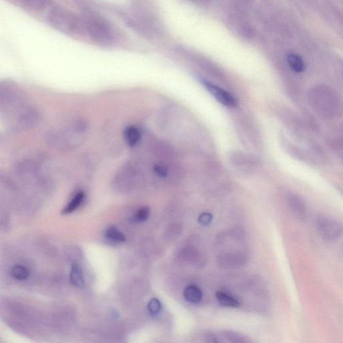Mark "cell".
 <instances>
[{
    "instance_id": "6da1fadb",
    "label": "cell",
    "mask_w": 343,
    "mask_h": 343,
    "mask_svg": "<svg viewBox=\"0 0 343 343\" xmlns=\"http://www.w3.org/2000/svg\"><path fill=\"white\" fill-rule=\"evenodd\" d=\"M84 123L79 121L66 130L49 131L45 136L48 146L58 151H67L74 148L85 133Z\"/></svg>"
},
{
    "instance_id": "7a4b0ae2",
    "label": "cell",
    "mask_w": 343,
    "mask_h": 343,
    "mask_svg": "<svg viewBox=\"0 0 343 343\" xmlns=\"http://www.w3.org/2000/svg\"><path fill=\"white\" fill-rule=\"evenodd\" d=\"M49 23L54 28L65 33H75L81 24L77 18L70 12L61 8H54L48 16Z\"/></svg>"
},
{
    "instance_id": "3957f363",
    "label": "cell",
    "mask_w": 343,
    "mask_h": 343,
    "mask_svg": "<svg viewBox=\"0 0 343 343\" xmlns=\"http://www.w3.org/2000/svg\"><path fill=\"white\" fill-rule=\"evenodd\" d=\"M249 256L246 252L238 251L223 252L217 255L218 266L223 269L235 270L243 268L248 264Z\"/></svg>"
},
{
    "instance_id": "277c9868",
    "label": "cell",
    "mask_w": 343,
    "mask_h": 343,
    "mask_svg": "<svg viewBox=\"0 0 343 343\" xmlns=\"http://www.w3.org/2000/svg\"><path fill=\"white\" fill-rule=\"evenodd\" d=\"M16 126L21 130L34 128L41 122L42 115L40 111L33 107H24L16 113Z\"/></svg>"
},
{
    "instance_id": "5b68a950",
    "label": "cell",
    "mask_w": 343,
    "mask_h": 343,
    "mask_svg": "<svg viewBox=\"0 0 343 343\" xmlns=\"http://www.w3.org/2000/svg\"><path fill=\"white\" fill-rule=\"evenodd\" d=\"M317 228L321 237L326 240H335L342 233L343 229L341 223L328 217H319L317 221Z\"/></svg>"
},
{
    "instance_id": "8992f818",
    "label": "cell",
    "mask_w": 343,
    "mask_h": 343,
    "mask_svg": "<svg viewBox=\"0 0 343 343\" xmlns=\"http://www.w3.org/2000/svg\"><path fill=\"white\" fill-rule=\"evenodd\" d=\"M201 83L210 93V95L224 106L228 107V108H234L237 105L235 98L227 91L214 85L213 83H210L209 81H206V80H201Z\"/></svg>"
},
{
    "instance_id": "52a82bcc",
    "label": "cell",
    "mask_w": 343,
    "mask_h": 343,
    "mask_svg": "<svg viewBox=\"0 0 343 343\" xmlns=\"http://www.w3.org/2000/svg\"><path fill=\"white\" fill-rule=\"evenodd\" d=\"M87 28L92 37L103 43H110L112 34L105 23L97 19H91L87 21Z\"/></svg>"
},
{
    "instance_id": "ba28073f",
    "label": "cell",
    "mask_w": 343,
    "mask_h": 343,
    "mask_svg": "<svg viewBox=\"0 0 343 343\" xmlns=\"http://www.w3.org/2000/svg\"><path fill=\"white\" fill-rule=\"evenodd\" d=\"M288 203L292 213L297 219L304 221L307 216V209L304 201L297 195H290L288 197Z\"/></svg>"
},
{
    "instance_id": "9c48e42d",
    "label": "cell",
    "mask_w": 343,
    "mask_h": 343,
    "mask_svg": "<svg viewBox=\"0 0 343 343\" xmlns=\"http://www.w3.org/2000/svg\"><path fill=\"white\" fill-rule=\"evenodd\" d=\"M16 4L29 10H44L50 4V0H12Z\"/></svg>"
},
{
    "instance_id": "30bf717a",
    "label": "cell",
    "mask_w": 343,
    "mask_h": 343,
    "mask_svg": "<svg viewBox=\"0 0 343 343\" xmlns=\"http://www.w3.org/2000/svg\"><path fill=\"white\" fill-rule=\"evenodd\" d=\"M217 336L219 341L221 338L224 339L227 342L229 343H246L250 342V339L246 336L237 333V332L233 331V330H224V331L221 332L220 336Z\"/></svg>"
},
{
    "instance_id": "8fae6325",
    "label": "cell",
    "mask_w": 343,
    "mask_h": 343,
    "mask_svg": "<svg viewBox=\"0 0 343 343\" xmlns=\"http://www.w3.org/2000/svg\"><path fill=\"white\" fill-rule=\"evenodd\" d=\"M185 300L192 304H199L203 298L201 290L196 286H188L185 288L183 293Z\"/></svg>"
},
{
    "instance_id": "7c38bea8",
    "label": "cell",
    "mask_w": 343,
    "mask_h": 343,
    "mask_svg": "<svg viewBox=\"0 0 343 343\" xmlns=\"http://www.w3.org/2000/svg\"><path fill=\"white\" fill-rule=\"evenodd\" d=\"M216 297L219 304L225 307L235 308L240 306L238 300L227 292L218 291L216 293Z\"/></svg>"
},
{
    "instance_id": "4fadbf2b",
    "label": "cell",
    "mask_w": 343,
    "mask_h": 343,
    "mask_svg": "<svg viewBox=\"0 0 343 343\" xmlns=\"http://www.w3.org/2000/svg\"><path fill=\"white\" fill-rule=\"evenodd\" d=\"M141 132L136 126H129L124 131V137L126 142L130 146H135L141 139Z\"/></svg>"
},
{
    "instance_id": "5bb4252c",
    "label": "cell",
    "mask_w": 343,
    "mask_h": 343,
    "mask_svg": "<svg viewBox=\"0 0 343 343\" xmlns=\"http://www.w3.org/2000/svg\"><path fill=\"white\" fill-rule=\"evenodd\" d=\"M70 282L74 286L78 288H82L85 285L84 276L81 267L77 264H74L72 266L70 273Z\"/></svg>"
},
{
    "instance_id": "9a60e30c",
    "label": "cell",
    "mask_w": 343,
    "mask_h": 343,
    "mask_svg": "<svg viewBox=\"0 0 343 343\" xmlns=\"http://www.w3.org/2000/svg\"><path fill=\"white\" fill-rule=\"evenodd\" d=\"M287 62L294 71L296 72H302L305 69L304 62L302 57L297 54L290 53L287 55Z\"/></svg>"
},
{
    "instance_id": "2e32d148",
    "label": "cell",
    "mask_w": 343,
    "mask_h": 343,
    "mask_svg": "<svg viewBox=\"0 0 343 343\" xmlns=\"http://www.w3.org/2000/svg\"><path fill=\"white\" fill-rule=\"evenodd\" d=\"M85 197L84 192L82 191L78 192L63 210V213L69 214L77 210L84 201Z\"/></svg>"
},
{
    "instance_id": "e0dca14e",
    "label": "cell",
    "mask_w": 343,
    "mask_h": 343,
    "mask_svg": "<svg viewBox=\"0 0 343 343\" xmlns=\"http://www.w3.org/2000/svg\"><path fill=\"white\" fill-rule=\"evenodd\" d=\"M105 235H106V237L109 240L114 241V242L116 243H122L126 240L125 235L115 227H111V228H109L106 230Z\"/></svg>"
},
{
    "instance_id": "ac0fdd59",
    "label": "cell",
    "mask_w": 343,
    "mask_h": 343,
    "mask_svg": "<svg viewBox=\"0 0 343 343\" xmlns=\"http://www.w3.org/2000/svg\"><path fill=\"white\" fill-rule=\"evenodd\" d=\"M11 275L14 279L18 280H25L28 277L29 272L26 267L17 265L12 268L10 272Z\"/></svg>"
},
{
    "instance_id": "d6986e66",
    "label": "cell",
    "mask_w": 343,
    "mask_h": 343,
    "mask_svg": "<svg viewBox=\"0 0 343 343\" xmlns=\"http://www.w3.org/2000/svg\"><path fill=\"white\" fill-rule=\"evenodd\" d=\"M150 210L148 206L139 208L133 217V221L136 223L144 222L148 219Z\"/></svg>"
},
{
    "instance_id": "ffe728a7",
    "label": "cell",
    "mask_w": 343,
    "mask_h": 343,
    "mask_svg": "<svg viewBox=\"0 0 343 343\" xmlns=\"http://www.w3.org/2000/svg\"><path fill=\"white\" fill-rule=\"evenodd\" d=\"M161 304L157 298H152L148 302V309L152 315H158L161 310Z\"/></svg>"
},
{
    "instance_id": "44dd1931",
    "label": "cell",
    "mask_w": 343,
    "mask_h": 343,
    "mask_svg": "<svg viewBox=\"0 0 343 343\" xmlns=\"http://www.w3.org/2000/svg\"><path fill=\"white\" fill-rule=\"evenodd\" d=\"M213 219V216L211 213H203L199 216L198 221H199V223H200L201 225H202V226H208L211 223Z\"/></svg>"
},
{
    "instance_id": "7402d4cb",
    "label": "cell",
    "mask_w": 343,
    "mask_h": 343,
    "mask_svg": "<svg viewBox=\"0 0 343 343\" xmlns=\"http://www.w3.org/2000/svg\"><path fill=\"white\" fill-rule=\"evenodd\" d=\"M205 339L208 343H219L218 336L213 333H207L205 334Z\"/></svg>"
}]
</instances>
